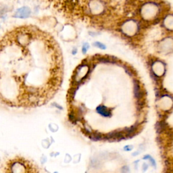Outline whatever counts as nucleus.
<instances>
[{
	"label": "nucleus",
	"instance_id": "obj_10",
	"mask_svg": "<svg viewBox=\"0 0 173 173\" xmlns=\"http://www.w3.org/2000/svg\"><path fill=\"white\" fill-rule=\"evenodd\" d=\"M93 46H95V47H97V48H99V49H102V50H105L106 48L105 45H104L103 43H102L98 42V41L94 43Z\"/></svg>",
	"mask_w": 173,
	"mask_h": 173
},
{
	"label": "nucleus",
	"instance_id": "obj_7",
	"mask_svg": "<svg viewBox=\"0 0 173 173\" xmlns=\"http://www.w3.org/2000/svg\"><path fill=\"white\" fill-rule=\"evenodd\" d=\"M134 95L137 97V98H140V96L141 95V92L140 91V88H139V86L138 83L134 82Z\"/></svg>",
	"mask_w": 173,
	"mask_h": 173
},
{
	"label": "nucleus",
	"instance_id": "obj_9",
	"mask_svg": "<svg viewBox=\"0 0 173 173\" xmlns=\"http://www.w3.org/2000/svg\"><path fill=\"white\" fill-rule=\"evenodd\" d=\"M144 159H145V160H146V159L149 160V161L151 162V164H152V165H153V166H155V167H156V164H155V160H153V158H152V157H151L150 155H145V157L144 158Z\"/></svg>",
	"mask_w": 173,
	"mask_h": 173
},
{
	"label": "nucleus",
	"instance_id": "obj_6",
	"mask_svg": "<svg viewBox=\"0 0 173 173\" xmlns=\"http://www.w3.org/2000/svg\"><path fill=\"white\" fill-rule=\"evenodd\" d=\"M96 110H97V112L99 113V114H101L102 116L105 117H109L111 114L110 110L104 106H98L97 109H96Z\"/></svg>",
	"mask_w": 173,
	"mask_h": 173
},
{
	"label": "nucleus",
	"instance_id": "obj_12",
	"mask_svg": "<svg viewBox=\"0 0 173 173\" xmlns=\"http://www.w3.org/2000/svg\"><path fill=\"white\" fill-rule=\"evenodd\" d=\"M130 147V146H125V147H124V149H125V151H131L132 149H133V147Z\"/></svg>",
	"mask_w": 173,
	"mask_h": 173
},
{
	"label": "nucleus",
	"instance_id": "obj_11",
	"mask_svg": "<svg viewBox=\"0 0 173 173\" xmlns=\"http://www.w3.org/2000/svg\"><path fill=\"white\" fill-rule=\"evenodd\" d=\"M89 48V46L88 45V43H85L84 46L83 47V49H82V52L83 54H85V53H87V51L88 50V48Z\"/></svg>",
	"mask_w": 173,
	"mask_h": 173
},
{
	"label": "nucleus",
	"instance_id": "obj_3",
	"mask_svg": "<svg viewBox=\"0 0 173 173\" xmlns=\"http://www.w3.org/2000/svg\"><path fill=\"white\" fill-rule=\"evenodd\" d=\"M141 12L144 17H154L158 12V6L153 2L146 3L141 8Z\"/></svg>",
	"mask_w": 173,
	"mask_h": 173
},
{
	"label": "nucleus",
	"instance_id": "obj_1",
	"mask_svg": "<svg viewBox=\"0 0 173 173\" xmlns=\"http://www.w3.org/2000/svg\"><path fill=\"white\" fill-rule=\"evenodd\" d=\"M59 46L34 26L16 28L0 39V104L16 108L41 106L62 82Z\"/></svg>",
	"mask_w": 173,
	"mask_h": 173
},
{
	"label": "nucleus",
	"instance_id": "obj_2",
	"mask_svg": "<svg viewBox=\"0 0 173 173\" xmlns=\"http://www.w3.org/2000/svg\"><path fill=\"white\" fill-rule=\"evenodd\" d=\"M3 172L28 173L39 172V168L35 164L22 157H16L6 162L3 166Z\"/></svg>",
	"mask_w": 173,
	"mask_h": 173
},
{
	"label": "nucleus",
	"instance_id": "obj_8",
	"mask_svg": "<svg viewBox=\"0 0 173 173\" xmlns=\"http://www.w3.org/2000/svg\"><path fill=\"white\" fill-rule=\"evenodd\" d=\"M8 11V8L7 6L4 4H0V17L5 14Z\"/></svg>",
	"mask_w": 173,
	"mask_h": 173
},
{
	"label": "nucleus",
	"instance_id": "obj_5",
	"mask_svg": "<svg viewBox=\"0 0 173 173\" xmlns=\"http://www.w3.org/2000/svg\"><path fill=\"white\" fill-rule=\"evenodd\" d=\"M31 10L30 8L27 6H23L18 8V10L15 12L14 14V17L16 18H20V19H25L31 16Z\"/></svg>",
	"mask_w": 173,
	"mask_h": 173
},
{
	"label": "nucleus",
	"instance_id": "obj_4",
	"mask_svg": "<svg viewBox=\"0 0 173 173\" xmlns=\"http://www.w3.org/2000/svg\"><path fill=\"white\" fill-rule=\"evenodd\" d=\"M89 9L93 14H100L104 10V4L100 0H91L89 4Z\"/></svg>",
	"mask_w": 173,
	"mask_h": 173
}]
</instances>
